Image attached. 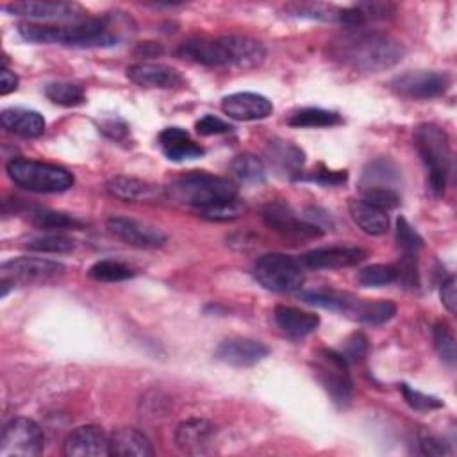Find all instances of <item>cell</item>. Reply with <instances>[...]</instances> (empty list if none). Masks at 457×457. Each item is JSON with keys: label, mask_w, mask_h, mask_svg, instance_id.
Segmentation results:
<instances>
[{"label": "cell", "mask_w": 457, "mask_h": 457, "mask_svg": "<svg viewBox=\"0 0 457 457\" xmlns=\"http://www.w3.org/2000/svg\"><path fill=\"white\" fill-rule=\"evenodd\" d=\"M109 455L152 457L154 448L143 432L130 427H121V428H116L109 437Z\"/></svg>", "instance_id": "cell-23"}, {"label": "cell", "mask_w": 457, "mask_h": 457, "mask_svg": "<svg viewBox=\"0 0 457 457\" xmlns=\"http://www.w3.org/2000/svg\"><path fill=\"white\" fill-rule=\"evenodd\" d=\"M100 130L109 137V139H114V141H125L129 136H130V130H129V125L120 120V118H109V120H104L100 123Z\"/></svg>", "instance_id": "cell-46"}, {"label": "cell", "mask_w": 457, "mask_h": 457, "mask_svg": "<svg viewBox=\"0 0 457 457\" xmlns=\"http://www.w3.org/2000/svg\"><path fill=\"white\" fill-rule=\"evenodd\" d=\"M277 327L291 337H303L312 334L320 325V316L314 312L300 311L289 305H277L273 311Z\"/></svg>", "instance_id": "cell-25"}, {"label": "cell", "mask_w": 457, "mask_h": 457, "mask_svg": "<svg viewBox=\"0 0 457 457\" xmlns=\"http://www.w3.org/2000/svg\"><path fill=\"white\" fill-rule=\"evenodd\" d=\"M20 36L30 43L66 45L80 48H104L120 41V29L111 16L84 18L71 25H46V23H20Z\"/></svg>", "instance_id": "cell-2"}, {"label": "cell", "mask_w": 457, "mask_h": 457, "mask_svg": "<svg viewBox=\"0 0 457 457\" xmlns=\"http://www.w3.org/2000/svg\"><path fill=\"white\" fill-rule=\"evenodd\" d=\"M400 391L405 398V402L414 409V411H434V409H441L445 407L443 400H439L437 396L432 395H425L421 391L412 389L407 384H400Z\"/></svg>", "instance_id": "cell-41"}, {"label": "cell", "mask_w": 457, "mask_h": 457, "mask_svg": "<svg viewBox=\"0 0 457 457\" xmlns=\"http://www.w3.org/2000/svg\"><path fill=\"white\" fill-rule=\"evenodd\" d=\"M396 241L402 250V255L407 257H418V252L423 248V239L403 216L396 220Z\"/></svg>", "instance_id": "cell-39"}, {"label": "cell", "mask_w": 457, "mask_h": 457, "mask_svg": "<svg viewBox=\"0 0 457 457\" xmlns=\"http://www.w3.org/2000/svg\"><path fill=\"white\" fill-rule=\"evenodd\" d=\"M27 248L41 253H70L75 248V241L64 234L50 232L27 241Z\"/></svg>", "instance_id": "cell-36"}, {"label": "cell", "mask_w": 457, "mask_h": 457, "mask_svg": "<svg viewBox=\"0 0 457 457\" xmlns=\"http://www.w3.org/2000/svg\"><path fill=\"white\" fill-rule=\"evenodd\" d=\"M195 129L200 136H218V134H227L232 130V125L223 121L221 118L214 116V114H205L202 116L196 123Z\"/></svg>", "instance_id": "cell-44"}, {"label": "cell", "mask_w": 457, "mask_h": 457, "mask_svg": "<svg viewBox=\"0 0 457 457\" xmlns=\"http://www.w3.org/2000/svg\"><path fill=\"white\" fill-rule=\"evenodd\" d=\"M230 173L239 182H246V184H261L266 179L264 162L253 154H241L234 157L230 162Z\"/></svg>", "instance_id": "cell-31"}, {"label": "cell", "mask_w": 457, "mask_h": 457, "mask_svg": "<svg viewBox=\"0 0 457 457\" xmlns=\"http://www.w3.org/2000/svg\"><path fill=\"white\" fill-rule=\"evenodd\" d=\"M362 191V200L382 209V211H389L398 207L400 204V195L395 187H364Z\"/></svg>", "instance_id": "cell-40"}, {"label": "cell", "mask_w": 457, "mask_h": 457, "mask_svg": "<svg viewBox=\"0 0 457 457\" xmlns=\"http://www.w3.org/2000/svg\"><path fill=\"white\" fill-rule=\"evenodd\" d=\"M105 187L114 198H120L125 202H148V200H157L164 195V189L161 186L136 179V177H127V175L112 177Z\"/></svg>", "instance_id": "cell-21"}, {"label": "cell", "mask_w": 457, "mask_h": 457, "mask_svg": "<svg viewBox=\"0 0 457 457\" xmlns=\"http://www.w3.org/2000/svg\"><path fill=\"white\" fill-rule=\"evenodd\" d=\"M312 371L316 380L339 409H346L353 400V382L348 373V361L339 350L320 348L314 353Z\"/></svg>", "instance_id": "cell-6"}, {"label": "cell", "mask_w": 457, "mask_h": 457, "mask_svg": "<svg viewBox=\"0 0 457 457\" xmlns=\"http://www.w3.org/2000/svg\"><path fill=\"white\" fill-rule=\"evenodd\" d=\"M414 146L427 168L432 195L443 196L452 170L448 134L436 123H421L414 129Z\"/></svg>", "instance_id": "cell-4"}, {"label": "cell", "mask_w": 457, "mask_h": 457, "mask_svg": "<svg viewBox=\"0 0 457 457\" xmlns=\"http://www.w3.org/2000/svg\"><path fill=\"white\" fill-rule=\"evenodd\" d=\"M5 11L16 16H23L36 21H80L86 18L84 9L73 2L37 0V2H12L5 5Z\"/></svg>", "instance_id": "cell-12"}, {"label": "cell", "mask_w": 457, "mask_h": 457, "mask_svg": "<svg viewBox=\"0 0 457 457\" xmlns=\"http://www.w3.org/2000/svg\"><path fill=\"white\" fill-rule=\"evenodd\" d=\"M300 298L307 303L320 305V307L330 309V311L346 312V314H352V311L359 300V298L352 296L350 293H343V291H336V289L303 291V293H300Z\"/></svg>", "instance_id": "cell-28"}, {"label": "cell", "mask_w": 457, "mask_h": 457, "mask_svg": "<svg viewBox=\"0 0 457 457\" xmlns=\"http://www.w3.org/2000/svg\"><path fill=\"white\" fill-rule=\"evenodd\" d=\"M391 89L409 100H430L445 95L452 86L448 71L439 70H411L396 75L389 82Z\"/></svg>", "instance_id": "cell-11"}, {"label": "cell", "mask_w": 457, "mask_h": 457, "mask_svg": "<svg viewBox=\"0 0 457 457\" xmlns=\"http://www.w3.org/2000/svg\"><path fill=\"white\" fill-rule=\"evenodd\" d=\"M45 448V434L30 418H12L2 428L0 457H36Z\"/></svg>", "instance_id": "cell-9"}, {"label": "cell", "mask_w": 457, "mask_h": 457, "mask_svg": "<svg viewBox=\"0 0 457 457\" xmlns=\"http://www.w3.org/2000/svg\"><path fill=\"white\" fill-rule=\"evenodd\" d=\"M64 455L68 457H98L109 455V437L100 427L82 425L64 439Z\"/></svg>", "instance_id": "cell-19"}, {"label": "cell", "mask_w": 457, "mask_h": 457, "mask_svg": "<svg viewBox=\"0 0 457 457\" xmlns=\"http://www.w3.org/2000/svg\"><path fill=\"white\" fill-rule=\"evenodd\" d=\"M64 264L43 257H16L0 266L2 280L11 286L50 284L64 275Z\"/></svg>", "instance_id": "cell-10"}, {"label": "cell", "mask_w": 457, "mask_h": 457, "mask_svg": "<svg viewBox=\"0 0 457 457\" xmlns=\"http://www.w3.org/2000/svg\"><path fill=\"white\" fill-rule=\"evenodd\" d=\"M127 77L141 86V87H159V89H170L182 84V75L161 62H137L127 68Z\"/></svg>", "instance_id": "cell-20"}, {"label": "cell", "mask_w": 457, "mask_h": 457, "mask_svg": "<svg viewBox=\"0 0 457 457\" xmlns=\"http://www.w3.org/2000/svg\"><path fill=\"white\" fill-rule=\"evenodd\" d=\"M262 220L271 230L286 237L302 239V237H318L323 234L321 227L314 225L312 221H307L305 218L296 216V212L280 200L270 202L262 209Z\"/></svg>", "instance_id": "cell-14"}, {"label": "cell", "mask_w": 457, "mask_h": 457, "mask_svg": "<svg viewBox=\"0 0 457 457\" xmlns=\"http://www.w3.org/2000/svg\"><path fill=\"white\" fill-rule=\"evenodd\" d=\"M266 154H268L271 166L277 168L280 173H284L287 177H296V179L302 175L305 154L291 141L273 139L268 143Z\"/></svg>", "instance_id": "cell-26"}, {"label": "cell", "mask_w": 457, "mask_h": 457, "mask_svg": "<svg viewBox=\"0 0 457 457\" xmlns=\"http://www.w3.org/2000/svg\"><path fill=\"white\" fill-rule=\"evenodd\" d=\"M455 277L450 275L443 284H441V302L446 307V311L450 314H455V307H457V300H455Z\"/></svg>", "instance_id": "cell-47"}, {"label": "cell", "mask_w": 457, "mask_h": 457, "mask_svg": "<svg viewBox=\"0 0 457 457\" xmlns=\"http://www.w3.org/2000/svg\"><path fill=\"white\" fill-rule=\"evenodd\" d=\"M266 57L261 41L248 36H221L211 39V68H257Z\"/></svg>", "instance_id": "cell-7"}, {"label": "cell", "mask_w": 457, "mask_h": 457, "mask_svg": "<svg viewBox=\"0 0 457 457\" xmlns=\"http://www.w3.org/2000/svg\"><path fill=\"white\" fill-rule=\"evenodd\" d=\"M87 277L96 280V282H121L127 278L134 277V270L120 261H111V259H102L96 261L89 270Z\"/></svg>", "instance_id": "cell-35"}, {"label": "cell", "mask_w": 457, "mask_h": 457, "mask_svg": "<svg viewBox=\"0 0 457 457\" xmlns=\"http://www.w3.org/2000/svg\"><path fill=\"white\" fill-rule=\"evenodd\" d=\"M341 116L336 111L320 109V107H303L295 111L287 123L296 129H318V127H334L341 123Z\"/></svg>", "instance_id": "cell-30"}, {"label": "cell", "mask_w": 457, "mask_h": 457, "mask_svg": "<svg viewBox=\"0 0 457 457\" xmlns=\"http://www.w3.org/2000/svg\"><path fill=\"white\" fill-rule=\"evenodd\" d=\"M434 346H436L439 357L448 366L455 364V357H457L455 336H453V330L450 328V325L446 321H437L434 325Z\"/></svg>", "instance_id": "cell-37"}, {"label": "cell", "mask_w": 457, "mask_h": 457, "mask_svg": "<svg viewBox=\"0 0 457 457\" xmlns=\"http://www.w3.org/2000/svg\"><path fill=\"white\" fill-rule=\"evenodd\" d=\"M221 111L237 121H253L268 118L273 112V104L264 95L241 91L227 95L221 100Z\"/></svg>", "instance_id": "cell-17"}, {"label": "cell", "mask_w": 457, "mask_h": 457, "mask_svg": "<svg viewBox=\"0 0 457 457\" xmlns=\"http://www.w3.org/2000/svg\"><path fill=\"white\" fill-rule=\"evenodd\" d=\"M332 61L361 73H378L398 64L405 46L396 37L364 27L346 29L327 46Z\"/></svg>", "instance_id": "cell-1"}, {"label": "cell", "mask_w": 457, "mask_h": 457, "mask_svg": "<svg viewBox=\"0 0 457 457\" xmlns=\"http://www.w3.org/2000/svg\"><path fill=\"white\" fill-rule=\"evenodd\" d=\"M366 250L361 246H321L302 255V262L311 270H339L362 262Z\"/></svg>", "instance_id": "cell-16"}, {"label": "cell", "mask_w": 457, "mask_h": 457, "mask_svg": "<svg viewBox=\"0 0 457 457\" xmlns=\"http://www.w3.org/2000/svg\"><path fill=\"white\" fill-rule=\"evenodd\" d=\"M398 280V270L393 264H371L359 271V282L366 287L387 286Z\"/></svg>", "instance_id": "cell-38"}, {"label": "cell", "mask_w": 457, "mask_h": 457, "mask_svg": "<svg viewBox=\"0 0 457 457\" xmlns=\"http://www.w3.org/2000/svg\"><path fill=\"white\" fill-rule=\"evenodd\" d=\"M418 446H420V453H423V455L439 457V455H450L452 453L448 445L441 437H437L430 432H421L420 434Z\"/></svg>", "instance_id": "cell-43"}, {"label": "cell", "mask_w": 457, "mask_h": 457, "mask_svg": "<svg viewBox=\"0 0 457 457\" xmlns=\"http://www.w3.org/2000/svg\"><path fill=\"white\" fill-rule=\"evenodd\" d=\"M268 353H270V348L264 343L250 337L234 336V337L223 339L216 346L214 357L228 366L248 368L261 362Z\"/></svg>", "instance_id": "cell-15"}, {"label": "cell", "mask_w": 457, "mask_h": 457, "mask_svg": "<svg viewBox=\"0 0 457 457\" xmlns=\"http://www.w3.org/2000/svg\"><path fill=\"white\" fill-rule=\"evenodd\" d=\"M159 146L162 154L171 161H187L204 155V148L191 139V136L180 127H166L159 134Z\"/></svg>", "instance_id": "cell-22"}, {"label": "cell", "mask_w": 457, "mask_h": 457, "mask_svg": "<svg viewBox=\"0 0 457 457\" xmlns=\"http://www.w3.org/2000/svg\"><path fill=\"white\" fill-rule=\"evenodd\" d=\"M45 95L50 102L62 107H75L86 102L84 87L75 82H50L45 86Z\"/></svg>", "instance_id": "cell-32"}, {"label": "cell", "mask_w": 457, "mask_h": 457, "mask_svg": "<svg viewBox=\"0 0 457 457\" xmlns=\"http://www.w3.org/2000/svg\"><path fill=\"white\" fill-rule=\"evenodd\" d=\"M370 350L368 337L362 332H353L343 343V350H339L348 362H361Z\"/></svg>", "instance_id": "cell-42"}, {"label": "cell", "mask_w": 457, "mask_h": 457, "mask_svg": "<svg viewBox=\"0 0 457 457\" xmlns=\"http://www.w3.org/2000/svg\"><path fill=\"white\" fill-rule=\"evenodd\" d=\"M396 314V305L391 300H357L352 316L366 325L387 323Z\"/></svg>", "instance_id": "cell-29"}, {"label": "cell", "mask_w": 457, "mask_h": 457, "mask_svg": "<svg viewBox=\"0 0 457 457\" xmlns=\"http://www.w3.org/2000/svg\"><path fill=\"white\" fill-rule=\"evenodd\" d=\"M105 227L116 239L137 248H157L168 239L159 227L129 216H111Z\"/></svg>", "instance_id": "cell-13"}, {"label": "cell", "mask_w": 457, "mask_h": 457, "mask_svg": "<svg viewBox=\"0 0 457 457\" xmlns=\"http://www.w3.org/2000/svg\"><path fill=\"white\" fill-rule=\"evenodd\" d=\"M348 211L355 225L370 236H382L389 228V218L386 211L364 202L362 198H352L348 202Z\"/></svg>", "instance_id": "cell-27"}, {"label": "cell", "mask_w": 457, "mask_h": 457, "mask_svg": "<svg viewBox=\"0 0 457 457\" xmlns=\"http://www.w3.org/2000/svg\"><path fill=\"white\" fill-rule=\"evenodd\" d=\"M30 221L41 228V230H64V228H79L82 227V221L75 216H70L66 212L48 211V209H37L30 212Z\"/></svg>", "instance_id": "cell-34"}, {"label": "cell", "mask_w": 457, "mask_h": 457, "mask_svg": "<svg viewBox=\"0 0 457 457\" xmlns=\"http://www.w3.org/2000/svg\"><path fill=\"white\" fill-rule=\"evenodd\" d=\"M300 180H311V182H318V184H321V186H339V184H343L346 179H348V175H346V171L343 170H337V171H332V170H321V171H314V173H311V175H300L298 177Z\"/></svg>", "instance_id": "cell-45"}, {"label": "cell", "mask_w": 457, "mask_h": 457, "mask_svg": "<svg viewBox=\"0 0 457 457\" xmlns=\"http://www.w3.org/2000/svg\"><path fill=\"white\" fill-rule=\"evenodd\" d=\"M0 121L7 132L21 137H39L46 127L45 118L37 111L23 107L4 109L0 114Z\"/></svg>", "instance_id": "cell-24"}, {"label": "cell", "mask_w": 457, "mask_h": 457, "mask_svg": "<svg viewBox=\"0 0 457 457\" xmlns=\"http://www.w3.org/2000/svg\"><path fill=\"white\" fill-rule=\"evenodd\" d=\"M216 427L202 418H191L182 421L175 430L177 446L189 455L207 453L214 445Z\"/></svg>", "instance_id": "cell-18"}, {"label": "cell", "mask_w": 457, "mask_h": 457, "mask_svg": "<svg viewBox=\"0 0 457 457\" xmlns=\"http://www.w3.org/2000/svg\"><path fill=\"white\" fill-rule=\"evenodd\" d=\"M255 280L273 293H293L303 286L305 275L296 259L286 253L261 255L253 264Z\"/></svg>", "instance_id": "cell-8"}, {"label": "cell", "mask_w": 457, "mask_h": 457, "mask_svg": "<svg viewBox=\"0 0 457 457\" xmlns=\"http://www.w3.org/2000/svg\"><path fill=\"white\" fill-rule=\"evenodd\" d=\"M398 170L395 164L387 159H378L371 162L361 179V189L364 187H393V182L396 180Z\"/></svg>", "instance_id": "cell-33"}, {"label": "cell", "mask_w": 457, "mask_h": 457, "mask_svg": "<svg viewBox=\"0 0 457 457\" xmlns=\"http://www.w3.org/2000/svg\"><path fill=\"white\" fill-rule=\"evenodd\" d=\"M9 179L34 193H62L73 186V175L61 166L32 159H12L7 162Z\"/></svg>", "instance_id": "cell-5"}, {"label": "cell", "mask_w": 457, "mask_h": 457, "mask_svg": "<svg viewBox=\"0 0 457 457\" xmlns=\"http://www.w3.org/2000/svg\"><path fill=\"white\" fill-rule=\"evenodd\" d=\"M166 195L179 204L198 209L202 214L212 207L237 200V186L225 177L191 171L171 180Z\"/></svg>", "instance_id": "cell-3"}, {"label": "cell", "mask_w": 457, "mask_h": 457, "mask_svg": "<svg viewBox=\"0 0 457 457\" xmlns=\"http://www.w3.org/2000/svg\"><path fill=\"white\" fill-rule=\"evenodd\" d=\"M18 87V77L9 71L7 68H2L0 71V93L2 95H7L11 91H14Z\"/></svg>", "instance_id": "cell-48"}]
</instances>
